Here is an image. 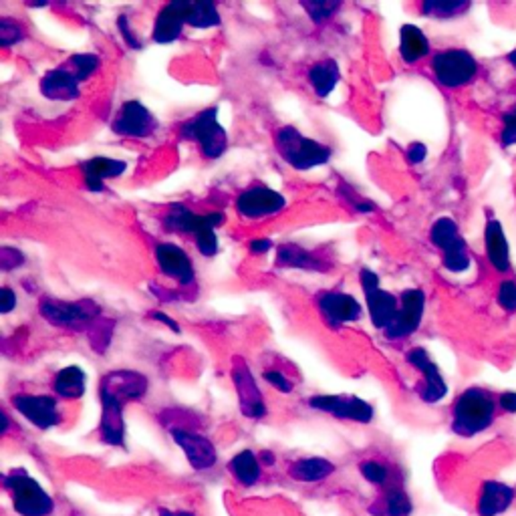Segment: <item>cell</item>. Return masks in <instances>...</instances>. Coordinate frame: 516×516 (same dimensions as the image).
Instances as JSON below:
<instances>
[{"mask_svg":"<svg viewBox=\"0 0 516 516\" xmlns=\"http://www.w3.org/2000/svg\"><path fill=\"white\" fill-rule=\"evenodd\" d=\"M151 319H156V321H159V322H164L166 327H169L174 331V333H180V327H177V322L174 321V319H169L166 313H159V311H153L151 313Z\"/></svg>","mask_w":516,"mask_h":516,"instance_id":"obj_50","label":"cell"},{"mask_svg":"<svg viewBox=\"0 0 516 516\" xmlns=\"http://www.w3.org/2000/svg\"><path fill=\"white\" fill-rule=\"evenodd\" d=\"M427 156V150L424 143H411L409 150H408V161L409 164H419V161H424Z\"/></svg>","mask_w":516,"mask_h":516,"instance_id":"obj_47","label":"cell"},{"mask_svg":"<svg viewBox=\"0 0 516 516\" xmlns=\"http://www.w3.org/2000/svg\"><path fill=\"white\" fill-rule=\"evenodd\" d=\"M261 468L253 450H242L230 460V472L242 486H254L261 478Z\"/></svg>","mask_w":516,"mask_h":516,"instance_id":"obj_33","label":"cell"},{"mask_svg":"<svg viewBox=\"0 0 516 516\" xmlns=\"http://www.w3.org/2000/svg\"><path fill=\"white\" fill-rule=\"evenodd\" d=\"M408 363H411L416 369H419L424 374V383L419 387V398L426 403H435L440 401L443 395L448 393V385L443 382V377L440 374V369L430 361V355L422 347H416V349H409L406 355Z\"/></svg>","mask_w":516,"mask_h":516,"instance_id":"obj_18","label":"cell"},{"mask_svg":"<svg viewBox=\"0 0 516 516\" xmlns=\"http://www.w3.org/2000/svg\"><path fill=\"white\" fill-rule=\"evenodd\" d=\"M484 245H486V254L490 264L496 271L506 272L511 269V253H508V242L504 238L503 226L496 220H490L486 224V232H484Z\"/></svg>","mask_w":516,"mask_h":516,"instance_id":"obj_26","label":"cell"},{"mask_svg":"<svg viewBox=\"0 0 516 516\" xmlns=\"http://www.w3.org/2000/svg\"><path fill=\"white\" fill-rule=\"evenodd\" d=\"M272 248V242L269 238H254L250 240V253L253 254H264Z\"/></svg>","mask_w":516,"mask_h":516,"instance_id":"obj_49","label":"cell"},{"mask_svg":"<svg viewBox=\"0 0 516 516\" xmlns=\"http://www.w3.org/2000/svg\"><path fill=\"white\" fill-rule=\"evenodd\" d=\"M287 198L280 192L266 188V185H254V188L245 190L236 198V212L250 220L256 218H266L279 214L285 210Z\"/></svg>","mask_w":516,"mask_h":516,"instance_id":"obj_13","label":"cell"},{"mask_svg":"<svg viewBox=\"0 0 516 516\" xmlns=\"http://www.w3.org/2000/svg\"><path fill=\"white\" fill-rule=\"evenodd\" d=\"M359 472H361L363 478H366L371 484H385L387 476H390V472H387V468L383 464L375 462V460H367V462H363L359 466Z\"/></svg>","mask_w":516,"mask_h":516,"instance_id":"obj_40","label":"cell"},{"mask_svg":"<svg viewBox=\"0 0 516 516\" xmlns=\"http://www.w3.org/2000/svg\"><path fill=\"white\" fill-rule=\"evenodd\" d=\"M508 61H511V64L516 69V48H514V51H512L511 55H508Z\"/></svg>","mask_w":516,"mask_h":516,"instance_id":"obj_54","label":"cell"},{"mask_svg":"<svg viewBox=\"0 0 516 516\" xmlns=\"http://www.w3.org/2000/svg\"><path fill=\"white\" fill-rule=\"evenodd\" d=\"M339 77H341V73H339V64L333 59L314 63L309 71V83L321 99H325V97L333 93V89L339 83Z\"/></svg>","mask_w":516,"mask_h":516,"instance_id":"obj_30","label":"cell"},{"mask_svg":"<svg viewBox=\"0 0 516 516\" xmlns=\"http://www.w3.org/2000/svg\"><path fill=\"white\" fill-rule=\"evenodd\" d=\"M266 382H269L272 387H277L279 391L282 393H288V391H293V383L288 382V379L280 374V371H264V375H262Z\"/></svg>","mask_w":516,"mask_h":516,"instance_id":"obj_45","label":"cell"},{"mask_svg":"<svg viewBox=\"0 0 516 516\" xmlns=\"http://www.w3.org/2000/svg\"><path fill=\"white\" fill-rule=\"evenodd\" d=\"M117 27H119V30H121V35H124L125 43L129 45V48H135V51H140V48H142V43H140V40L135 39L132 27H129V24H127V16H125V14H121V16H119Z\"/></svg>","mask_w":516,"mask_h":516,"instance_id":"obj_46","label":"cell"},{"mask_svg":"<svg viewBox=\"0 0 516 516\" xmlns=\"http://www.w3.org/2000/svg\"><path fill=\"white\" fill-rule=\"evenodd\" d=\"M500 140H503L504 148H511V145L516 143V108L504 116L503 137H500Z\"/></svg>","mask_w":516,"mask_h":516,"instance_id":"obj_44","label":"cell"},{"mask_svg":"<svg viewBox=\"0 0 516 516\" xmlns=\"http://www.w3.org/2000/svg\"><path fill=\"white\" fill-rule=\"evenodd\" d=\"M335 472L333 462L325 458H303L288 468V474L298 482H319Z\"/></svg>","mask_w":516,"mask_h":516,"instance_id":"obj_31","label":"cell"},{"mask_svg":"<svg viewBox=\"0 0 516 516\" xmlns=\"http://www.w3.org/2000/svg\"><path fill=\"white\" fill-rule=\"evenodd\" d=\"M424 306H426L424 290L419 288L403 290L398 314H395L391 325L385 329V337L391 339V341H398V339H406L411 333H416L424 317Z\"/></svg>","mask_w":516,"mask_h":516,"instance_id":"obj_12","label":"cell"},{"mask_svg":"<svg viewBox=\"0 0 516 516\" xmlns=\"http://www.w3.org/2000/svg\"><path fill=\"white\" fill-rule=\"evenodd\" d=\"M411 511H414L411 500L401 488H390L382 500L369 506V512L374 516H409Z\"/></svg>","mask_w":516,"mask_h":516,"instance_id":"obj_32","label":"cell"},{"mask_svg":"<svg viewBox=\"0 0 516 516\" xmlns=\"http://www.w3.org/2000/svg\"><path fill=\"white\" fill-rule=\"evenodd\" d=\"M185 24L194 29H212L220 24V14L212 3H188L185 11Z\"/></svg>","mask_w":516,"mask_h":516,"instance_id":"obj_34","label":"cell"},{"mask_svg":"<svg viewBox=\"0 0 516 516\" xmlns=\"http://www.w3.org/2000/svg\"><path fill=\"white\" fill-rule=\"evenodd\" d=\"M6 430H8V417L6 414H3V434H6Z\"/></svg>","mask_w":516,"mask_h":516,"instance_id":"obj_55","label":"cell"},{"mask_svg":"<svg viewBox=\"0 0 516 516\" xmlns=\"http://www.w3.org/2000/svg\"><path fill=\"white\" fill-rule=\"evenodd\" d=\"M500 406H503L506 411H516V393L506 391L500 395Z\"/></svg>","mask_w":516,"mask_h":516,"instance_id":"obj_51","label":"cell"},{"mask_svg":"<svg viewBox=\"0 0 516 516\" xmlns=\"http://www.w3.org/2000/svg\"><path fill=\"white\" fill-rule=\"evenodd\" d=\"M159 516H196L194 512H184V511H168V508H161Z\"/></svg>","mask_w":516,"mask_h":516,"instance_id":"obj_52","label":"cell"},{"mask_svg":"<svg viewBox=\"0 0 516 516\" xmlns=\"http://www.w3.org/2000/svg\"><path fill=\"white\" fill-rule=\"evenodd\" d=\"M261 458L264 460V464H266V466H271V464H274V458H272V456L269 454V452H262V454H261Z\"/></svg>","mask_w":516,"mask_h":516,"instance_id":"obj_53","label":"cell"},{"mask_svg":"<svg viewBox=\"0 0 516 516\" xmlns=\"http://www.w3.org/2000/svg\"><path fill=\"white\" fill-rule=\"evenodd\" d=\"M156 262L158 269L164 272L166 277L177 280L182 287H188L196 280L190 256L185 254L184 248L172 245V242H161V245L156 246Z\"/></svg>","mask_w":516,"mask_h":516,"instance_id":"obj_17","label":"cell"},{"mask_svg":"<svg viewBox=\"0 0 516 516\" xmlns=\"http://www.w3.org/2000/svg\"><path fill=\"white\" fill-rule=\"evenodd\" d=\"M148 387H150V382L145 375L137 374V371L117 369V371H111V374H108L101 379L99 390L116 395L121 403H127V401L142 400L143 395L148 393Z\"/></svg>","mask_w":516,"mask_h":516,"instance_id":"obj_19","label":"cell"},{"mask_svg":"<svg viewBox=\"0 0 516 516\" xmlns=\"http://www.w3.org/2000/svg\"><path fill=\"white\" fill-rule=\"evenodd\" d=\"M22 39H24V29L19 22H14L4 16V19L0 21V47L8 48L14 43H21Z\"/></svg>","mask_w":516,"mask_h":516,"instance_id":"obj_39","label":"cell"},{"mask_svg":"<svg viewBox=\"0 0 516 516\" xmlns=\"http://www.w3.org/2000/svg\"><path fill=\"white\" fill-rule=\"evenodd\" d=\"M14 306H16V295L13 293L11 288L4 287L3 288V303H0V311L6 314V313H11Z\"/></svg>","mask_w":516,"mask_h":516,"instance_id":"obj_48","label":"cell"},{"mask_svg":"<svg viewBox=\"0 0 516 516\" xmlns=\"http://www.w3.org/2000/svg\"><path fill=\"white\" fill-rule=\"evenodd\" d=\"M4 488L11 490L13 506L21 516H48L55 511V500L24 470L6 474Z\"/></svg>","mask_w":516,"mask_h":516,"instance_id":"obj_5","label":"cell"},{"mask_svg":"<svg viewBox=\"0 0 516 516\" xmlns=\"http://www.w3.org/2000/svg\"><path fill=\"white\" fill-rule=\"evenodd\" d=\"M430 53V40L422 32V29L414 24H403L400 30V55L408 64H414Z\"/></svg>","mask_w":516,"mask_h":516,"instance_id":"obj_28","label":"cell"},{"mask_svg":"<svg viewBox=\"0 0 516 516\" xmlns=\"http://www.w3.org/2000/svg\"><path fill=\"white\" fill-rule=\"evenodd\" d=\"M432 242L443 253V266L450 272H464L470 266L466 242L458 234V226L452 218H440L435 220L430 232Z\"/></svg>","mask_w":516,"mask_h":516,"instance_id":"obj_8","label":"cell"},{"mask_svg":"<svg viewBox=\"0 0 516 516\" xmlns=\"http://www.w3.org/2000/svg\"><path fill=\"white\" fill-rule=\"evenodd\" d=\"M470 3H442V0H426L422 4V13L432 19H456L464 14Z\"/></svg>","mask_w":516,"mask_h":516,"instance_id":"obj_35","label":"cell"},{"mask_svg":"<svg viewBox=\"0 0 516 516\" xmlns=\"http://www.w3.org/2000/svg\"><path fill=\"white\" fill-rule=\"evenodd\" d=\"M40 314L48 322L56 327H64L71 331H87L93 327V322L101 317L99 305L83 298V301L75 303H63L56 298H43L40 301Z\"/></svg>","mask_w":516,"mask_h":516,"instance_id":"obj_6","label":"cell"},{"mask_svg":"<svg viewBox=\"0 0 516 516\" xmlns=\"http://www.w3.org/2000/svg\"><path fill=\"white\" fill-rule=\"evenodd\" d=\"M180 135L188 142H196L200 145L202 156L206 159H218L228 150V133L218 124V109L208 108L200 111L196 117H192L182 124Z\"/></svg>","mask_w":516,"mask_h":516,"instance_id":"obj_4","label":"cell"},{"mask_svg":"<svg viewBox=\"0 0 516 516\" xmlns=\"http://www.w3.org/2000/svg\"><path fill=\"white\" fill-rule=\"evenodd\" d=\"M81 169H83L87 190L99 194L103 192V182L109 180V177H119L127 169V164L124 159L97 156L81 161Z\"/></svg>","mask_w":516,"mask_h":516,"instance_id":"obj_24","label":"cell"},{"mask_svg":"<svg viewBox=\"0 0 516 516\" xmlns=\"http://www.w3.org/2000/svg\"><path fill=\"white\" fill-rule=\"evenodd\" d=\"M99 56L91 55V53H83V55H73L69 59V69L75 73L77 81H87L93 73L99 69Z\"/></svg>","mask_w":516,"mask_h":516,"instance_id":"obj_37","label":"cell"},{"mask_svg":"<svg viewBox=\"0 0 516 516\" xmlns=\"http://www.w3.org/2000/svg\"><path fill=\"white\" fill-rule=\"evenodd\" d=\"M22 264H24V256L16 248L4 246L3 250H0V266H3V271H13L16 269V266H22Z\"/></svg>","mask_w":516,"mask_h":516,"instance_id":"obj_43","label":"cell"},{"mask_svg":"<svg viewBox=\"0 0 516 516\" xmlns=\"http://www.w3.org/2000/svg\"><path fill=\"white\" fill-rule=\"evenodd\" d=\"M432 71L440 85L456 89L470 83L478 71V63L464 48H448L434 56Z\"/></svg>","mask_w":516,"mask_h":516,"instance_id":"obj_7","label":"cell"},{"mask_svg":"<svg viewBox=\"0 0 516 516\" xmlns=\"http://www.w3.org/2000/svg\"><path fill=\"white\" fill-rule=\"evenodd\" d=\"M232 382L236 387L238 393V406L242 416H246L250 419H261L266 416V403L261 390L256 387V382L250 369L246 366V361L242 357L232 359Z\"/></svg>","mask_w":516,"mask_h":516,"instance_id":"obj_11","label":"cell"},{"mask_svg":"<svg viewBox=\"0 0 516 516\" xmlns=\"http://www.w3.org/2000/svg\"><path fill=\"white\" fill-rule=\"evenodd\" d=\"M277 150L295 169H311L317 166H325L331 159V150L327 145L311 140V137L301 135L295 127H282L277 132Z\"/></svg>","mask_w":516,"mask_h":516,"instance_id":"obj_3","label":"cell"},{"mask_svg":"<svg viewBox=\"0 0 516 516\" xmlns=\"http://www.w3.org/2000/svg\"><path fill=\"white\" fill-rule=\"evenodd\" d=\"M339 196H343L347 202H349L355 212H374L375 210V206L371 204V202L355 196L349 185H341V188H339Z\"/></svg>","mask_w":516,"mask_h":516,"instance_id":"obj_42","label":"cell"},{"mask_svg":"<svg viewBox=\"0 0 516 516\" xmlns=\"http://www.w3.org/2000/svg\"><path fill=\"white\" fill-rule=\"evenodd\" d=\"M113 327H116V322L109 321V319H101L99 317L93 322V327L87 331L89 341H91V347L97 353H105V349L109 347L111 335H113Z\"/></svg>","mask_w":516,"mask_h":516,"instance_id":"obj_36","label":"cell"},{"mask_svg":"<svg viewBox=\"0 0 516 516\" xmlns=\"http://www.w3.org/2000/svg\"><path fill=\"white\" fill-rule=\"evenodd\" d=\"M277 264L287 266V269H301V271H314L322 272L329 271L331 264L322 258L314 256L309 250H305L298 245H282L277 250Z\"/></svg>","mask_w":516,"mask_h":516,"instance_id":"obj_25","label":"cell"},{"mask_svg":"<svg viewBox=\"0 0 516 516\" xmlns=\"http://www.w3.org/2000/svg\"><path fill=\"white\" fill-rule=\"evenodd\" d=\"M169 434H172V440L177 446L184 450V454L188 458V462L194 470L204 472L216 466L218 452L214 448V443L210 442L206 435L185 430V427H172Z\"/></svg>","mask_w":516,"mask_h":516,"instance_id":"obj_14","label":"cell"},{"mask_svg":"<svg viewBox=\"0 0 516 516\" xmlns=\"http://www.w3.org/2000/svg\"><path fill=\"white\" fill-rule=\"evenodd\" d=\"M16 411L29 419L39 430H51L56 424H61V414L56 408V400L51 395H29L19 393L13 398Z\"/></svg>","mask_w":516,"mask_h":516,"instance_id":"obj_16","label":"cell"},{"mask_svg":"<svg viewBox=\"0 0 516 516\" xmlns=\"http://www.w3.org/2000/svg\"><path fill=\"white\" fill-rule=\"evenodd\" d=\"M224 222L222 212L212 214H194L182 204H172L164 218V224L169 232H184L196 236V246L204 256H214L218 253L216 228Z\"/></svg>","mask_w":516,"mask_h":516,"instance_id":"obj_2","label":"cell"},{"mask_svg":"<svg viewBox=\"0 0 516 516\" xmlns=\"http://www.w3.org/2000/svg\"><path fill=\"white\" fill-rule=\"evenodd\" d=\"M185 11H188V3L184 0H174V3L166 4L156 16V24H153V40L158 45H168L182 35V29L185 24Z\"/></svg>","mask_w":516,"mask_h":516,"instance_id":"obj_22","label":"cell"},{"mask_svg":"<svg viewBox=\"0 0 516 516\" xmlns=\"http://www.w3.org/2000/svg\"><path fill=\"white\" fill-rule=\"evenodd\" d=\"M111 129L124 137H150L158 129V121L151 111L140 101H125L113 119Z\"/></svg>","mask_w":516,"mask_h":516,"instance_id":"obj_15","label":"cell"},{"mask_svg":"<svg viewBox=\"0 0 516 516\" xmlns=\"http://www.w3.org/2000/svg\"><path fill=\"white\" fill-rule=\"evenodd\" d=\"M514 500V490L506 484L500 482H486L482 488L478 500V514L480 516H496L504 512Z\"/></svg>","mask_w":516,"mask_h":516,"instance_id":"obj_27","label":"cell"},{"mask_svg":"<svg viewBox=\"0 0 516 516\" xmlns=\"http://www.w3.org/2000/svg\"><path fill=\"white\" fill-rule=\"evenodd\" d=\"M361 287H363V295H366V301L369 306V314H371V322L377 329H387L391 325V321L398 314V298H395L391 293L387 290L379 288V277L369 269L361 271Z\"/></svg>","mask_w":516,"mask_h":516,"instance_id":"obj_9","label":"cell"},{"mask_svg":"<svg viewBox=\"0 0 516 516\" xmlns=\"http://www.w3.org/2000/svg\"><path fill=\"white\" fill-rule=\"evenodd\" d=\"M498 305L503 306L504 311L514 313L516 311V282L504 280L498 288Z\"/></svg>","mask_w":516,"mask_h":516,"instance_id":"obj_41","label":"cell"},{"mask_svg":"<svg viewBox=\"0 0 516 516\" xmlns=\"http://www.w3.org/2000/svg\"><path fill=\"white\" fill-rule=\"evenodd\" d=\"M101 395V424L99 434L101 440L109 446H125V422H124V406L116 395L99 390Z\"/></svg>","mask_w":516,"mask_h":516,"instance_id":"obj_20","label":"cell"},{"mask_svg":"<svg viewBox=\"0 0 516 516\" xmlns=\"http://www.w3.org/2000/svg\"><path fill=\"white\" fill-rule=\"evenodd\" d=\"M301 6L306 11V14L311 16V21L314 24H322L327 22L331 16H333L339 8H341V3H327V0H306V3H301Z\"/></svg>","mask_w":516,"mask_h":516,"instance_id":"obj_38","label":"cell"},{"mask_svg":"<svg viewBox=\"0 0 516 516\" xmlns=\"http://www.w3.org/2000/svg\"><path fill=\"white\" fill-rule=\"evenodd\" d=\"M309 406L313 409L327 411L337 419H349V422L359 424H369L375 416L374 406L355 395H314L309 400Z\"/></svg>","mask_w":516,"mask_h":516,"instance_id":"obj_10","label":"cell"},{"mask_svg":"<svg viewBox=\"0 0 516 516\" xmlns=\"http://www.w3.org/2000/svg\"><path fill=\"white\" fill-rule=\"evenodd\" d=\"M319 311L327 325L333 329L361 317V305L357 298L345 293H322L319 297Z\"/></svg>","mask_w":516,"mask_h":516,"instance_id":"obj_21","label":"cell"},{"mask_svg":"<svg viewBox=\"0 0 516 516\" xmlns=\"http://www.w3.org/2000/svg\"><path fill=\"white\" fill-rule=\"evenodd\" d=\"M85 383H87L85 371L77 366H71L61 369L59 374L55 375L53 390L56 395H61L64 400H79L83 398L85 393Z\"/></svg>","mask_w":516,"mask_h":516,"instance_id":"obj_29","label":"cell"},{"mask_svg":"<svg viewBox=\"0 0 516 516\" xmlns=\"http://www.w3.org/2000/svg\"><path fill=\"white\" fill-rule=\"evenodd\" d=\"M496 403L488 391L480 387L466 390L454 403V416H452V430L462 438H472L494 422Z\"/></svg>","mask_w":516,"mask_h":516,"instance_id":"obj_1","label":"cell"},{"mask_svg":"<svg viewBox=\"0 0 516 516\" xmlns=\"http://www.w3.org/2000/svg\"><path fill=\"white\" fill-rule=\"evenodd\" d=\"M40 93L51 101H73L79 97V81L69 67L48 71L40 79Z\"/></svg>","mask_w":516,"mask_h":516,"instance_id":"obj_23","label":"cell"}]
</instances>
